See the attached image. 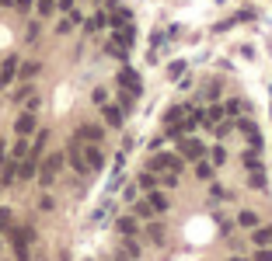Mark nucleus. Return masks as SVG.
Instances as JSON below:
<instances>
[{"mask_svg": "<svg viewBox=\"0 0 272 261\" xmlns=\"http://www.w3.org/2000/svg\"><path fill=\"white\" fill-rule=\"evenodd\" d=\"M150 167H154V171H164V167H168V171H178V167H182V157L164 153V157H154V160H150Z\"/></svg>", "mask_w": 272, "mask_h": 261, "instance_id": "nucleus-1", "label": "nucleus"}, {"mask_svg": "<svg viewBox=\"0 0 272 261\" xmlns=\"http://www.w3.org/2000/svg\"><path fill=\"white\" fill-rule=\"evenodd\" d=\"M119 84H122L126 91H133V94H140V73H136V70H129V66H126V70L119 73Z\"/></svg>", "mask_w": 272, "mask_h": 261, "instance_id": "nucleus-2", "label": "nucleus"}, {"mask_svg": "<svg viewBox=\"0 0 272 261\" xmlns=\"http://www.w3.org/2000/svg\"><path fill=\"white\" fill-rule=\"evenodd\" d=\"M241 132H244V136L251 139V146H255V150L262 146V136H258V129H255V122H248V119H241Z\"/></svg>", "mask_w": 272, "mask_h": 261, "instance_id": "nucleus-3", "label": "nucleus"}, {"mask_svg": "<svg viewBox=\"0 0 272 261\" xmlns=\"http://www.w3.org/2000/svg\"><path fill=\"white\" fill-rule=\"evenodd\" d=\"M182 153H185V157H203L206 150H203L199 139H182Z\"/></svg>", "mask_w": 272, "mask_h": 261, "instance_id": "nucleus-4", "label": "nucleus"}, {"mask_svg": "<svg viewBox=\"0 0 272 261\" xmlns=\"http://www.w3.org/2000/svg\"><path fill=\"white\" fill-rule=\"evenodd\" d=\"M14 129H18V136H28V132H35V119H32V115H21Z\"/></svg>", "mask_w": 272, "mask_h": 261, "instance_id": "nucleus-5", "label": "nucleus"}, {"mask_svg": "<svg viewBox=\"0 0 272 261\" xmlns=\"http://www.w3.org/2000/svg\"><path fill=\"white\" fill-rule=\"evenodd\" d=\"M237 223H241V226H248V230H255V226H258V216H255L251 209H244V212L237 216Z\"/></svg>", "mask_w": 272, "mask_h": 261, "instance_id": "nucleus-6", "label": "nucleus"}, {"mask_svg": "<svg viewBox=\"0 0 272 261\" xmlns=\"http://www.w3.org/2000/svg\"><path fill=\"white\" fill-rule=\"evenodd\" d=\"M70 164H73L77 171H84V167H87V164H84V157H80V146H77V143L70 146Z\"/></svg>", "mask_w": 272, "mask_h": 261, "instance_id": "nucleus-7", "label": "nucleus"}, {"mask_svg": "<svg viewBox=\"0 0 272 261\" xmlns=\"http://www.w3.org/2000/svg\"><path fill=\"white\" fill-rule=\"evenodd\" d=\"M119 233H126V237L136 233V219H129V216H126V219H119Z\"/></svg>", "mask_w": 272, "mask_h": 261, "instance_id": "nucleus-8", "label": "nucleus"}, {"mask_svg": "<svg viewBox=\"0 0 272 261\" xmlns=\"http://www.w3.org/2000/svg\"><path fill=\"white\" fill-rule=\"evenodd\" d=\"M105 119H108V122H112V126H119V122H122V112H119V108H112V105H108V108H105Z\"/></svg>", "mask_w": 272, "mask_h": 261, "instance_id": "nucleus-9", "label": "nucleus"}, {"mask_svg": "<svg viewBox=\"0 0 272 261\" xmlns=\"http://www.w3.org/2000/svg\"><path fill=\"white\" fill-rule=\"evenodd\" d=\"M18 174H21V178H35V160H25V164L18 167Z\"/></svg>", "mask_w": 272, "mask_h": 261, "instance_id": "nucleus-10", "label": "nucleus"}, {"mask_svg": "<svg viewBox=\"0 0 272 261\" xmlns=\"http://www.w3.org/2000/svg\"><path fill=\"white\" fill-rule=\"evenodd\" d=\"M147 233H150V240H157V244L164 240V230H161V223H150V230H147Z\"/></svg>", "mask_w": 272, "mask_h": 261, "instance_id": "nucleus-11", "label": "nucleus"}, {"mask_svg": "<svg viewBox=\"0 0 272 261\" xmlns=\"http://www.w3.org/2000/svg\"><path fill=\"white\" fill-rule=\"evenodd\" d=\"M150 205H154L157 212H164V209H168V202H164V195H157V192L150 195Z\"/></svg>", "mask_w": 272, "mask_h": 261, "instance_id": "nucleus-12", "label": "nucleus"}, {"mask_svg": "<svg viewBox=\"0 0 272 261\" xmlns=\"http://www.w3.org/2000/svg\"><path fill=\"white\" fill-rule=\"evenodd\" d=\"M84 136H87V139H94V143H98V139H101V129H98V126H84Z\"/></svg>", "mask_w": 272, "mask_h": 261, "instance_id": "nucleus-13", "label": "nucleus"}, {"mask_svg": "<svg viewBox=\"0 0 272 261\" xmlns=\"http://www.w3.org/2000/svg\"><path fill=\"white\" fill-rule=\"evenodd\" d=\"M87 167H101V153L98 150H87Z\"/></svg>", "mask_w": 272, "mask_h": 261, "instance_id": "nucleus-14", "label": "nucleus"}, {"mask_svg": "<svg viewBox=\"0 0 272 261\" xmlns=\"http://www.w3.org/2000/svg\"><path fill=\"white\" fill-rule=\"evenodd\" d=\"M244 167H251V171H262V164H258V157H255V153H244Z\"/></svg>", "mask_w": 272, "mask_h": 261, "instance_id": "nucleus-15", "label": "nucleus"}, {"mask_svg": "<svg viewBox=\"0 0 272 261\" xmlns=\"http://www.w3.org/2000/svg\"><path fill=\"white\" fill-rule=\"evenodd\" d=\"M11 230V209H0V233Z\"/></svg>", "mask_w": 272, "mask_h": 261, "instance_id": "nucleus-16", "label": "nucleus"}, {"mask_svg": "<svg viewBox=\"0 0 272 261\" xmlns=\"http://www.w3.org/2000/svg\"><path fill=\"white\" fill-rule=\"evenodd\" d=\"M272 240V230H255V244H269Z\"/></svg>", "mask_w": 272, "mask_h": 261, "instance_id": "nucleus-17", "label": "nucleus"}, {"mask_svg": "<svg viewBox=\"0 0 272 261\" xmlns=\"http://www.w3.org/2000/svg\"><path fill=\"white\" fill-rule=\"evenodd\" d=\"M136 212H140V216H150L154 205H150V202H136Z\"/></svg>", "mask_w": 272, "mask_h": 261, "instance_id": "nucleus-18", "label": "nucleus"}, {"mask_svg": "<svg viewBox=\"0 0 272 261\" xmlns=\"http://www.w3.org/2000/svg\"><path fill=\"white\" fill-rule=\"evenodd\" d=\"M223 160H227V153H223V146H216L213 150V164H223Z\"/></svg>", "mask_w": 272, "mask_h": 261, "instance_id": "nucleus-19", "label": "nucleus"}, {"mask_svg": "<svg viewBox=\"0 0 272 261\" xmlns=\"http://www.w3.org/2000/svg\"><path fill=\"white\" fill-rule=\"evenodd\" d=\"M32 73H39V66H35V63H25V66H21V77H32Z\"/></svg>", "mask_w": 272, "mask_h": 261, "instance_id": "nucleus-20", "label": "nucleus"}, {"mask_svg": "<svg viewBox=\"0 0 272 261\" xmlns=\"http://www.w3.org/2000/svg\"><path fill=\"white\" fill-rule=\"evenodd\" d=\"M196 174H199V178H209V174H213V167H209V164H199V167H196Z\"/></svg>", "mask_w": 272, "mask_h": 261, "instance_id": "nucleus-21", "label": "nucleus"}, {"mask_svg": "<svg viewBox=\"0 0 272 261\" xmlns=\"http://www.w3.org/2000/svg\"><path fill=\"white\" fill-rule=\"evenodd\" d=\"M11 4H14L18 11H28V7H32V0H11Z\"/></svg>", "mask_w": 272, "mask_h": 261, "instance_id": "nucleus-22", "label": "nucleus"}, {"mask_svg": "<svg viewBox=\"0 0 272 261\" xmlns=\"http://www.w3.org/2000/svg\"><path fill=\"white\" fill-rule=\"evenodd\" d=\"M255 261H272V251H258V254H255Z\"/></svg>", "mask_w": 272, "mask_h": 261, "instance_id": "nucleus-23", "label": "nucleus"}, {"mask_svg": "<svg viewBox=\"0 0 272 261\" xmlns=\"http://www.w3.org/2000/svg\"><path fill=\"white\" fill-rule=\"evenodd\" d=\"M230 261H248V258H230Z\"/></svg>", "mask_w": 272, "mask_h": 261, "instance_id": "nucleus-24", "label": "nucleus"}]
</instances>
